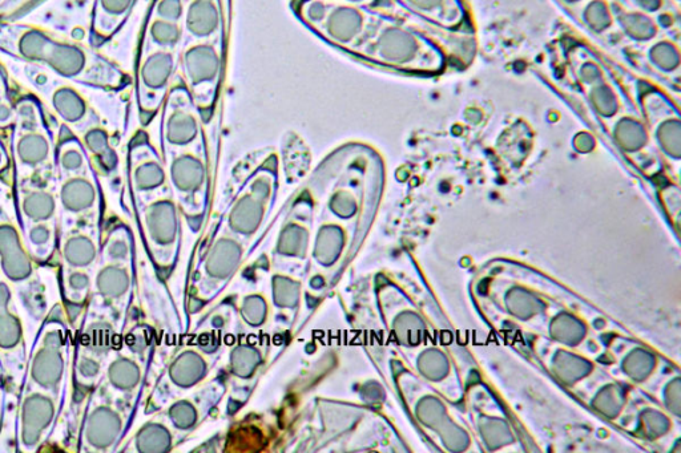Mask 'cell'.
<instances>
[{"label": "cell", "mask_w": 681, "mask_h": 453, "mask_svg": "<svg viewBox=\"0 0 681 453\" xmlns=\"http://www.w3.org/2000/svg\"><path fill=\"white\" fill-rule=\"evenodd\" d=\"M148 38L157 47V50L169 51L175 47L181 38L180 27L175 22L164 19H153L148 27Z\"/></svg>", "instance_id": "obj_12"}, {"label": "cell", "mask_w": 681, "mask_h": 453, "mask_svg": "<svg viewBox=\"0 0 681 453\" xmlns=\"http://www.w3.org/2000/svg\"><path fill=\"white\" fill-rule=\"evenodd\" d=\"M15 115L14 99H12L11 93L10 97L0 99V131H10L15 121Z\"/></svg>", "instance_id": "obj_17"}, {"label": "cell", "mask_w": 681, "mask_h": 453, "mask_svg": "<svg viewBox=\"0 0 681 453\" xmlns=\"http://www.w3.org/2000/svg\"><path fill=\"white\" fill-rule=\"evenodd\" d=\"M378 55L388 60H400L410 55L413 42L405 32L390 28L381 35L377 43Z\"/></svg>", "instance_id": "obj_10"}, {"label": "cell", "mask_w": 681, "mask_h": 453, "mask_svg": "<svg viewBox=\"0 0 681 453\" xmlns=\"http://www.w3.org/2000/svg\"><path fill=\"white\" fill-rule=\"evenodd\" d=\"M324 22L329 39L341 46H349L364 30L365 19L358 8L352 4H344L328 12Z\"/></svg>", "instance_id": "obj_8"}, {"label": "cell", "mask_w": 681, "mask_h": 453, "mask_svg": "<svg viewBox=\"0 0 681 453\" xmlns=\"http://www.w3.org/2000/svg\"><path fill=\"white\" fill-rule=\"evenodd\" d=\"M185 87L192 93L197 107L215 100L216 88L223 75V58L212 44L197 43L187 48L181 58Z\"/></svg>", "instance_id": "obj_4"}, {"label": "cell", "mask_w": 681, "mask_h": 453, "mask_svg": "<svg viewBox=\"0 0 681 453\" xmlns=\"http://www.w3.org/2000/svg\"><path fill=\"white\" fill-rule=\"evenodd\" d=\"M136 177L141 188L148 189L159 184L163 176L155 164L148 163L137 169Z\"/></svg>", "instance_id": "obj_16"}, {"label": "cell", "mask_w": 681, "mask_h": 453, "mask_svg": "<svg viewBox=\"0 0 681 453\" xmlns=\"http://www.w3.org/2000/svg\"><path fill=\"white\" fill-rule=\"evenodd\" d=\"M349 4H358L364 2V0H346Z\"/></svg>", "instance_id": "obj_23"}, {"label": "cell", "mask_w": 681, "mask_h": 453, "mask_svg": "<svg viewBox=\"0 0 681 453\" xmlns=\"http://www.w3.org/2000/svg\"><path fill=\"white\" fill-rule=\"evenodd\" d=\"M63 204L74 212H83L90 208L95 201L94 188L84 179H74L64 185L62 192Z\"/></svg>", "instance_id": "obj_11"}, {"label": "cell", "mask_w": 681, "mask_h": 453, "mask_svg": "<svg viewBox=\"0 0 681 453\" xmlns=\"http://www.w3.org/2000/svg\"><path fill=\"white\" fill-rule=\"evenodd\" d=\"M590 20L594 24H598V26H602V24H606V12H604V8L600 6H594L590 10Z\"/></svg>", "instance_id": "obj_20"}, {"label": "cell", "mask_w": 681, "mask_h": 453, "mask_svg": "<svg viewBox=\"0 0 681 453\" xmlns=\"http://www.w3.org/2000/svg\"><path fill=\"white\" fill-rule=\"evenodd\" d=\"M155 12L157 18L176 23L184 15L183 0H157Z\"/></svg>", "instance_id": "obj_15"}, {"label": "cell", "mask_w": 681, "mask_h": 453, "mask_svg": "<svg viewBox=\"0 0 681 453\" xmlns=\"http://www.w3.org/2000/svg\"><path fill=\"white\" fill-rule=\"evenodd\" d=\"M134 4L135 0H94L90 23L92 42L110 40L126 22Z\"/></svg>", "instance_id": "obj_7"}, {"label": "cell", "mask_w": 681, "mask_h": 453, "mask_svg": "<svg viewBox=\"0 0 681 453\" xmlns=\"http://www.w3.org/2000/svg\"><path fill=\"white\" fill-rule=\"evenodd\" d=\"M630 27L638 34H646L648 31V24L644 22H638V20H631Z\"/></svg>", "instance_id": "obj_21"}, {"label": "cell", "mask_w": 681, "mask_h": 453, "mask_svg": "<svg viewBox=\"0 0 681 453\" xmlns=\"http://www.w3.org/2000/svg\"><path fill=\"white\" fill-rule=\"evenodd\" d=\"M173 173H175L177 184L185 189L195 188L199 184L201 176H203L199 163L192 157H183V159L177 160Z\"/></svg>", "instance_id": "obj_13"}, {"label": "cell", "mask_w": 681, "mask_h": 453, "mask_svg": "<svg viewBox=\"0 0 681 453\" xmlns=\"http://www.w3.org/2000/svg\"><path fill=\"white\" fill-rule=\"evenodd\" d=\"M48 104L60 124L75 133H82L100 123L90 101L71 83H56L47 92Z\"/></svg>", "instance_id": "obj_5"}, {"label": "cell", "mask_w": 681, "mask_h": 453, "mask_svg": "<svg viewBox=\"0 0 681 453\" xmlns=\"http://www.w3.org/2000/svg\"><path fill=\"white\" fill-rule=\"evenodd\" d=\"M15 121L10 129L12 145L20 163L39 167L54 149L50 121L42 101L30 92H12Z\"/></svg>", "instance_id": "obj_2"}, {"label": "cell", "mask_w": 681, "mask_h": 453, "mask_svg": "<svg viewBox=\"0 0 681 453\" xmlns=\"http://www.w3.org/2000/svg\"><path fill=\"white\" fill-rule=\"evenodd\" d=\"M192 101L189 93L187 97H181L176 103L169 99L163 125H161L167 143L176 147H184L193 143L199 136L200 120Z\"/></svg>", "instance_id": "obj_6"}, {"label": "cell", "mask_w": 681, "mask_h": 453, "mask_svg": "<svg viewBox=\"0 0 681 453\" xmlns=\"http://www.w3.org/2000/svg\"><path fill=\"white\" fill-rule=\"evenodd\" d=\"M411 2L415 4H419V6H431V3H434L435 0H411Z\"/></svg>", "instance_id": "obj_22"}, {"label": "cell", "mask_w": 681, "mask_h": 453, "mask_svg": "<svg viewBox=\"0 0 681 453\" xmlns=\"http://www.w3.org/2000/svg\"><path fill=\"white\" fill-rule=\"evenodd\" d=\"M176 74V60L171 51L155 50L145 55L137 67V104L145 121L159 109Z\"/></svg>", "instance_id": "obj_3"}, {"label": "cell", "mask_w": 681, "mask_h": 453, "mask_svg": "<svg viewBox=\"0 0 681 453\" xmlns=\"http://www.w3.org/2000/svg\"><path fill=\"white\" fill-rule=\"evenodd\" d=\"M328 12V7L322 0H312L305 8L306 19L312 23L324 22Z\"/></svg>", "instance_id": "obj_18"}, {"label": "cell", "mask_w": 681, "mask_h": 453, "mask_svg": "<svg viewBox=\"0 0 681 453\" xmlns=\"http://www.w3.org/2000/svg\"><path fill=\"white\" fill-rule=\"evenodd\" d=\"M24 212L35 221L47 220L54 212V201L50 196L43 193H34L28 196L23 205Z\"/></svg>", "instance_id": "obj_14"}, {"label": "cell", "mask_w": 681, "mask_h": 453, "mask_svg": "<svg viewBox=\"0 0 681 453\" xmlns=\"http://www.w3.org/2000/svg\"><path fill=\"white\" fill-rule=\"evenodd\" d=\"M2 139H0V156H2Z\"/></svg>", "instance_id": "obj_24"}, {"label": "cell", "mask_w": 681, "mask_h": 453, "mask_svg": "<svg viewBox=\"0 0 681 453\" xmlns=\"http://www.w3.org/2000/svg\"><path fill=\"white\" fill-rule=\"evenodd\" d=\"M185 27L197 39H208L220 27L219 8L215 0H192L185 14Z\"/></svg>", "instance_id": "obj_9"}, {"label": "cell", "mask_w": 681, "mask_h": 453, "mask_svg": "<svg viewBox=\"0 0 681 453\" xmlns=\"http://www.w3.org/2000/svg\"><path fill=\"white\" fill-rule=\"evenodd\" d=\"M0 52L42 67L64 82L94 90H120L128 80L107 56L46 27L15 19H0Z\"/></svg>", "instance_id": "obj_1"}, {"label": "cell", "mask_w": 681, "mask_h": 453, "mask_svg": "<svg viewBox=\"0 0 681 453\" xmlns=\"http://www.w3.org/2000/svg\"><path fill=\"white\" fill-rule=\"evenodd\" d=\"M11 93L12 88L10 82H8L7 74L4 72L2 64H0V99L10 97Z\"/></svg>", "instance_id": "obj_19"}]
</instances>
